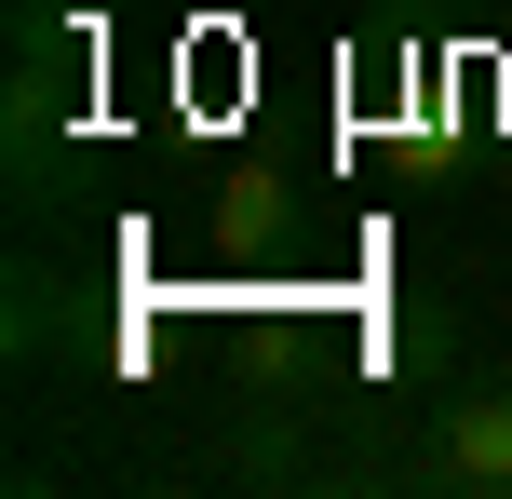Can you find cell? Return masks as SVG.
<instances>
[{"instance_id": "1", "label": "cell", "mask_w": 512, "mask_h": 499, "mask_svg": "<svg viewBox=\"0 0 512 499\" xmlns=\"http://www.w3.org/2000/svg\"><path fill=\"white\" fill-rule=\"evenodd\" d=\"M405 486H432V499H512V378H459V392L418 419Z\"/></svg>"}]
</instances>
